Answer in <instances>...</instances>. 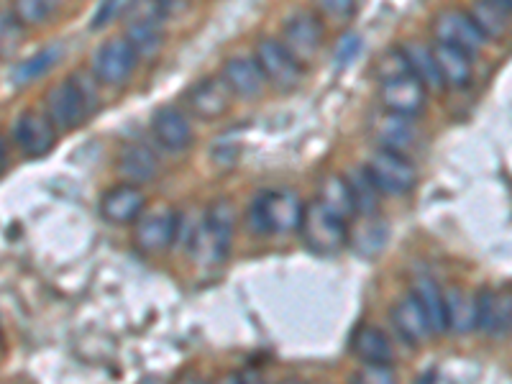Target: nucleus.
Returning a JSON list of instances; mask_svg holds the SVG:
<instances>
[{
	"label": "nucleus",
	"instance_id": "17",
	"mask_svg": "<svg viewBox=\"0 0 512 384\" xmlns=\"http://www.w3.org/2000/svg\"><path fill=\"white\" fill-rule=\"evenodd\" d=\"M477 328L492 338H500L512 331L510 292H482V295H477Z\"/></svg>",
	"mask_w": 512,
	"mask_h": 384
},
{
	"label": "nucleus",
	"instance_id": "1",
	"mask_svg": "<svg viewBox=\"0 0 512 384\" xmlns=\"http://www.w3.org/2000/svg\"><path fill=\"white\" fill-rule=\"evenodd\" d=\"M85 80H88V75H82V72L75 77H67V80L57 82L44 98V113L52 118L57 131H75L98 111L100 98L93 90L98 80L93 77V72H90V82Z\"/></svg>",
	"mask_w": 512,
	"mask_h": 384
},
{
	"label": "nucleus",
	"instance_id": "37",
	"mask_svg": "<svg viewBox=\"0 0 512 384\" xmlns=\"http://www.w3.org/2000/svg\"><path fill=\"white\" fill-rule=\"evenodd\" d=\"M216 384H246V382L239 377V374H223Z\"/></svg>",
	"mask_w": 512,
	"mask_h": 384
},
{
	"label": "nucleus",
	"instance_id": "18",
	"mask_svg": "<svg viewBox=\"0 0 512 384\" xmlns=\"http://www.w3.org/2000/svg\"><path fill=\"white\" fill-rule=\"evenodd\" d=\"M152 134L162 149L172 154H180L190 149L192 144V126L187 116L177 108H159L157 116L152 118Z\"/></svg>",
	"mask_w": 512,
	"mask_h": 384
},
{
	"label": "nucleus",
	"instance_id": "6",
	"mask_svg": "<svg viewBox=\"0 0 512 384\" xmlns=\"http://www.w3.org/2000/svg\"><path fill=\"white\" fill-rule=\"evenodd\" d=\"M180 213L172 205L157 203L146 208L134 223V244L141 254H162L177 241Z\"/></svg>",
	"mask_w": 512,
	"mask_h": 384
},
{
	"label": "nucleus",
	"instance_id": "38",
	"mask_svg": "<svg viewBox=\"0 0 512 384\" xmlns=\"http://www.w3.org/2000/svg\"><path fill=\"white\" fill-rule=\"evenodd\" d=\"M6 157H8L6 139H3V136H0V175H3V169H6Z\"/></svg>",
	"mask_w": 512,
	"mask_h": 384
},
{
	"label": "nucleus",
	"instance_id": "31",
	"mask_svg": "<svg viewBox=\"0 0 512 384\" xmlns=\"http://www.w3.org/2000/svg\"><path fill=\"white\" fill-rule=\"evenodd\" d=\"M346 180H349L351 192H354L356 210H359L361 216L372 218L379 210V198H382V192H379V187L374 185V180L369 177L367 169H354Z\"/></svg>",
	"mask_w": 512,
	"mask_h": 384
},
{
	"label": "nucleus",
	"instance_id": "16",
	"mask_svg": "<svg viewBox=\"0 0 512 384\" xmlns=\"http://www.w3.org/2000/svg\"><path fill=\"white\" fill-rule=\"evenodd\" d=\"M223 80L228 82V88L233 90V95L241 100L262 98L264 88H267V77H264L256 57L228 59V62L223 64Z\"/></svg>",
	"mask_w": 512,
	"mask_h": 384
},
{
	"label": "nucleus",
	"instance_id": "40",
	"mask_svg": "<svg viewBox=\"0 0 512 384\" xmlns=\"http://www.w3.org/2000/svg\"><path fill=\"white\" fill-rule=\"evenodd\" d=\"M159 6H162L164 11H169L172 6H180V0H159Z\"/></svg>",
	"mask_w": 512,
	"mask_h": 384
},
{
	"label": "nucleus",
	"instance_id": "32",
	"mask_svg": "<svg viewBox=\"0 0 512 384\" xmlns=\"http://www.w3.org/2000/svg\"><path fill=\"white\" fill-rule=\"evenodd\" d=\"M26 39V29L18 24L11 8H0V59L11 57L21 49Z\"/></svg>",
	"mask_w": 512,
	"mask_h": 384
},
{
	"label": "nucleus",
	"instance_id": "15",
	"mask_svg": "<svg viewBox=\"0 0 512 384\" xmlns=\"http://www.w3.org/2000/svg\"><path fill=\"white\" fill-rule=\"evenodd\" d=\"M144 210V192L139 190V185H131V182H121V185L111 187V190L103 195V200H100V213H103V218L108 223H116V226L136 223V218H139Z\"/></svg>",
	"mask_w": 512,
	"mask_h": 384
},
{
	"label": "nucleus",
	"instance_id": "30",
	"mask_svg": "<svg viewBox=\"0 0 512 384\" xmlns=\"http://www.w3.org/2000/svg\"><path fill=\"white\" fill-rule=\"evenodd\" d=\"M62 0H11V11L24 29H36L47 24L49 18L59 11Z\"/></svg>",
	"mask_w": 512,
	"mask_h": 384
},
{
	"label": "nucleus",
	"instance_id": "25",
	"mask_svg": "<svg viewBox=\"0 0 512 384\" xmlns=\"http://www.w3.org/2000/svg\"><path fill=\"white\" fill-rule=\"evenodd\" d=\"M433 57H436L438 70L446 85H454V88H466L472 82V57L454 47H446V44H436L433 47Z\"/></svg>",
	"mask_w": 512,
	"mask_h": 384
},
{
	"label": "nucleus",
	"instance_id": "13",
	"mask_svg": "<svg viewBox=\"0 0 512 384\" xmlns=\"http://www.w3.org/2000/svg\"><path fill=\"white\" fill-rule=\"evenodd\" d=\"M379 100H382L384 111L413 118L428 103V88H425L413 72H408V75L384 80L382 88H379Z\"/></svg>",
	"mask_w": 512,
	"mask_h": 384
},
{
	"label": "nucleus",
	"instance_id": "20",
	"mask_svg": "<svg viewBox=\"0 0 512 384\" xmlns=\"http://www.w3.org/2000/svg\"><path fill=\"white\" fill-rule=\"evenodd\" d=\"M390 315H392V323H395L397 333H400V338L405 341V344L420 346V344H425L428 338H431V333H433L431 323H428L423 308H420V303L415 300L413 295L402 297L400 303L392 305Z\"/></svg>",
	"mask_w": 512,
	"mask_h": 384
},
{
	"label": "nucleus",
	"instance_id": "34",
	"mask_svg": "<svg viewBox=\"0 0 512 384\" xmlns=\"http://www.w3.org/2000/svg\"><path fill=\"white\" fill-rule=\"evenodd\" d=\"M356 3H359V0H315V8H318L326 18H331V21L344 24V21L354 18Z\"/></svg>",
	"mask_w": 512,
	"mask_h": 384
},
{
	"label": "nucleus",
	"instance_id": "24",
	"mask_svg": "<svg viewBox=\"0 0 512 384\" xmlns=\"http://www.w3.org/2000/svg\"><path fill=\"white\" fill-rule=\"evenodd\" d=\"M469 16H472V21L479 26L487 41L502 39L512 24V11L500 6L497 0H474L472 8H469Z\"/></svg>",
	"mask_w": 512,
	"mask_h": 384
},
{
	"label": "nucleus",
	"instance_id": "9",
	"mask_svg": "<svg viewBox=\"0 0 512 384\" xmlns=\"http://www.w3.org/2000/svg\"><path fill=\"white\" fill-rule=\"evenodd\" d=\"M136 64H139V54L134 52V47L123 36H118V39H108L105 44H100L90 72H93V77L100 85L121 88V85H126L134 77Z\"/></svg>",
	"mask_w": 512,
	"mask_h": 384
},
{
	"label": "nucleus",
	"instance_id": "27",
	"mask_svg": "<svg viewBox=\"0 0 512 384\" xmlns=\"http://www.w3.org/2000/svg\"><path fill=\"white\" fill-rule=\"evenodd\" d=\"M354 354L364 364H392L395 349H392L390 338L384 336L377 326H361L354 336Z\"/></svg>",
	"mask_w": 512,
	"mask_h": 384
},
{
	"label": "nucleus",
	"instance_id": "21",
	"mask_svg": "<svg viewBox=\"0 0 512 384\" xmlns=\"http://www.w3.org/2000/svg\"><path fill=\"white\" fill-rule=\"evenodd\" d=\"M410 295H413L420 303V308H423L425 318H428V323H431V331L438 333V336L446 333L448 331L446 292L441 290V285H438L433 277L420 274V277H415L413 280V292H410Z\"/></svg>",
	"mask_w": 512,
	"mask_h": 384
},
{
	"label": "nucleus",
	"instance_id": "12",
	"mask_svg": "<svg viewBox=\"0 0 512 384\" xmlns=\"http://www.w3.org/2000/svg\"><path fill=\"white\" fill-rule=\"evenodd\" d=\"M233 98L236 95L228 88L223 75H208L192 85L190 93H187V105H190L192 116H198L200 121H218L231 111Z\"/></svg>",
	"mask_w": 512,
	"mask_h": 384
},
{
	"label": "nucleus",
	"instance_id": "10",
	"mask_svg": "<svg viewBox=\"0 0 512 384\" xmlns=\"http://www.w3.org/2000/svg\"><path fill=\"white\" fill-rule=\"evenodd\" d=\"M433 34H436V44L459 49V52L469 54L472 59L487 44L472 16L466 11H459V8H448V11L438 13L433 18Z\"/></svg>",
	"mask_w": 512,
	"mask_h": 384
},
{
	"label": "nucleus",
	"instance_id": "3",
	"mask_svg": "<svg viewBox=\"0 0 512 384\" xmlns=\"http://www.w3.org/2000/svg\"><path fill=\"white\" fill-rule=\"evenodd\" d=\"M164 13L159 0H131L123 11V39L139 57H154L162 49Z\"/></svg>",
	"mask_w": 512,
	"mask_h": 384
},
{
	"label": "nucleus",
	"instance_id": "2",
	"mask_svg": "<svg viewBox=\"0 0 512 384\" xmlns=\"http://www.w3.org/2000/svg\"><path fill=\"white\" fill-rule=\"evenodd\" d=\"M303 213H305V203L300 200V195L292 190L262 192V195H259L249 208L251 226H254L259 233H264V236L300 231Z\"/></svg>",
	"mask_w": 512,
	"mask_h": 384
},
{
	"label": "nucleus",
	"instance_id": "39",
	"mask_svg": "<svg viewBox=\"0 0 512 384\" xmlns=\"http://www.w3.org/2000/svg\"><path fill=\"white\" fill-rule=\"evenodd\" d=\"M175 384H205V382H200L198 377H180Z\"/></svg>",
	"mask_w": 512,
	"mask_h": 384
},
{
	"label": "nucleus",
	"instance_id": "22",
	"mask_svg": "<svg viewBox=\"0 0 512 384\" xmlns=\"http://www.w3.org/2000/svg\"><path fill=\"white\" fill-rule=\"evenodd\" d=\"M118 172L131 185H144L159 175V157L146 144H128L118 157Z\"/></svg>",
	"mask_w": 512,
	"mask_h": 384
},
{
	"label": "nucleus",
	"instance_id": "14",
	"mask_svg": "<svg viewBox=\"0 0 512 384\" xmlns=\"http://www.w3.org/2000/svg\"><path fill=\"white\" fill-rule=\"evenodd\" d=\"M287 49L292 52V57L300 64H310L320 52V44H323V29H320V21L308 11L292 13L285 21V41H282Z\"/></svg>",
	"mask_w": 512,
	"mask_h": 384
},
{
	"label": "nucleus",
	"instance_id": "19",
	"mask_svg": "<svg viewBox=\"0 0 512 384\" xmlns=\"http://www.w3.org/2000/svg\"><path fill=\"white\" fill-rule=\"evenodd\" d=\"M372 128V136L382 144V149H390V152L405 154L410 146L418 139V131H415L413 121L408 116H397V113L382 111L372 118L369 123Z\"/></svg>",
	"mask_w": 512,
	"mask_h": 384
},
{
	"label": "nucleus",
	"instance_id": "4",
	"mask_svg": "<svg viewBox=\"0 0 512 384\" xmlns=\"http://www.w3.org/2000/svg\"><path fill=\"white\" fill-rule=\"evenodd\" d=\"M233 223H236V210L231 200H216L203 216V226L190 244L192 254L208 264H221L231 249Z\"/></svg>",
	"mask_w": 512,
	"mask_h": 384
},
{
	"label": "nucleus",
	"instance_id": "26",
	"mask_svg": "<svg viewBox=\"0 0 512 384\" xmlns=\"http://www.w3.org/2000/svg\"><path fill=\"white\" fill-rule=\"evenodd\" d=\"M448 331L469 333L477 328V295H469L461 287L446 290Z\"/></svg>",
	"mask_w": 512,
	"mask_h": 384
},
{
	"label": "nucleus",
	"instance_id": "29",
	"mask_svg": "<svg viewBox=\"0 0 512 384\" xmlns=\"http://www.w3.org/2000/svg\"><path fill=\"white\" fill-rule=\"evenodd\" d=\"M62 54H64L62 44H49V47L39 49V52L31 54L29 59H24V62L18 64L16 70H13L11 80L16 82V85H31V82L41 80L49 70L57 67Z\"/></svg>",
	"mask_w": 512,
	"mask_h": 384
},
{
	"label": "nucleus",
	"instance_id": "33",
	"mask_svg": "<svg viewBox=\"0 0 512 384\" xmlns=\"http://www.w3.org/2000/svg\"><path fill=\"white\" fill-rule=\"evenodd\" d=\"M408 72H410V64L402 49H390V52L379 57L377 62L379 82L392 80V77H400V75H408Z\"/></svg>",
	"mask_w": 512,
	"mask_h": 384
},
{
	"label": "nucleus",
	"instance_id": "35",
	"mask_svg": "<svg viewBox=\"0 0 512 384\" xmlns=\"http://www.w3.org/2000/svg\"><path fill=\"white\" fill-rule=\"evenodd\" d=\"M354 384H397V377L390 364H364L354 374Z\"/></svg>",
	"mask_w": 512,
	"mask_h": 384
},
{
	"label": "nucleus",
	"instance_id": "7",
	"mask_svg": "<svg viewBox=\"0 0 512 384\" xmlns=\"http://www.w3.org/2000/svg\"><path fill=\"white\" fill-rule=\"evenodd\" d=\"M364 169H367L382 195H408L418 185L415 164L405 154L390 152V149L374 152Z\"/></svg>",
	"mask_w": 512,
	"mask_h": 384
},
{
	"label": "nucleus",
	"instance_id": "36",
	"mask_svg": "<svg viewBox=\"0 0 512 384\" xmlns=\"http://www.w3.org/2000/svg\"><path fill=\"white\" fill-rule=\"evenodd\" d=\"M123 11H126V0H103L98 11H95L93 21H90V29H103V26L111 24L113 18Z\"/></svg>",
	"mask_w": 512,
	"mask_h": 384
},
{
	"label": "nucleus",
	"instance_id": "8",
	"mask_svg": "<svg viewBox=\"0 0 512 384\" xmlns=\"http://www.w3.org/2000/svg\"><path fill=\"white\" fill-rule=\"evenodd\" d=\"M254 57L259 67H262L264 77H267V85H274L282 93H290V90H295L303 82L305 64L297 62L282 41L262 39L256 44Z\"/></svg>",
	"mask_w": 512,
	"mask_h": 384
},
{
	"label": "nucleus",
	"instance_id": "11",
	"mask_svg": "<svg viewBox=\"0 0 512 384\" xmlns=\"http://www.w3.org/2000/svg\"><path fill=\"white\" fill-rule=\"evenodd\" d=\"M13 136H16L18 149L29 159L47 157L57 146V126H54L52 118L44 111L21 113L16 126H13Z\"/></svg>",
	"mask_w": 512,
	"mask_h": 384
},
{
	"label": "nucleus",
	"instance_id": "28",
	"mask_svg": "<svg viewBox=\"0 0 512 384\" xmlns=\"http://www.w3.org/2000/svg\"><path fill=\"white\" fill-rule=\"evenodd\" d=\"M402 52H405V57H408L410 72L423 82L425 88H428V93H431V90H441L443 85H446L441 77V70H438L431 47H425V44H420V41H408Z\"/></svg>",
	"mask_w": 512,
	"mask_h": 384
},
{
	"label": "nucleus",
	"instance_id": "23",
	"mask_svg": "<svg viewBox=\"0 0 512 384\" xmlns=\"http://www.w3.org/2000/svg\"><path fill=\"white\" fill-rule=\"evenodd\" d=\"M318 200L326 205L328 210H333L338 218H344V221H351V218L359 213L356 210V200H354V192H351L349 180L344 175H326L320 180L318 187Z\"/></svg>",
	"mask_w": 512,
	"mask_h": 384
},
{
	"label": "nucleus",
	"instance_id": "42",
	"mask_svg": "<svg viewBox=\"0 0 512 384\" xmlns=\"http://www.w3.org/2000/svg\"><path fill=\"white\" fill-rule=\"evenodd\" d=\"M280 384H305V382H300V379H285V382H280Z\"/></svg>",
	"mask_w": 512,
	"mask_h": 384
},
{
	"label": "nucleus",
	"instance_id": "5",
	"mask_svg": "<svg viewBox=\"0 0 512 384\" xmlns=\"http://www.w3.org/2000/svg\"><path fill=\"white\" fill-rule=\"evenodd\" d=\"M300 236H303L308 249H313L315 254H338V251L349 244V221L338 218L320 200H313V203L305 205Z\"/></svg>",
	"mask_w": 512,
	"mask_h": 384
},
{
	"label": "nucleus",
	"instance_id": "41",
	"mask_svg": "<svg viewBox=\"0 0 512 384\" xmlns=\"http://www.w3.org/2000/svg\"><path fill=\"white\" fill-rule=\"evenodd\" d=\"M497 3H500V6H505L507 11H512V0H497Z\"/></svg>",
	"mask_w": 512,
	"mask_h": 384
}]
</instances>
